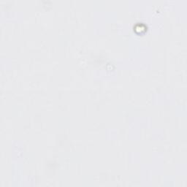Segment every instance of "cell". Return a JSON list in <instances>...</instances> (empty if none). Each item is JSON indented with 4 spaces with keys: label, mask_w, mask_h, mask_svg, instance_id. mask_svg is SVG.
Wrapping results in <instances>:
<instances>
[{
    "label": "cell",
    "mask_w": 187,
    "mask_h": 187,
    "mask_svg": "<svg viewBox=\"0 0 187 187\" xmlns=\"http://www.w3.org/2000/svg\"><path fill=\"white\" fill-rule=\"evenodd\" d=\"M147 30V27L143 24V23H138L135 24V26L134 27V31H135L136 33L138 34H143L145 33Z\"/></svg>",
    "instance_id": "cell-1"
}]
</instances>
